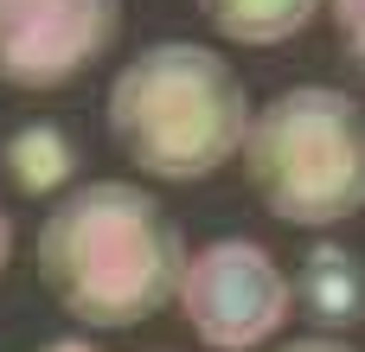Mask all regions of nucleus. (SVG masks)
I'll list each match as a JSON object with an SVG mask.
<instances>
[{
  "mask_svg": "<svg viewBox=\"0 0 365 352\" xmlns=\"http://www.w3.org/2000/svg\"><path fill=\"white\" fill-rule=\"evenodd\" d=\"M180 224L122 180L71 186L38 224V282L77 327H141L180 295Z\"/></svg>",
  "mask_w": 365,
  "mask_h": 352,
  "instance_id": "obj_1",
  "label": "nucleus"
},
{
  "mask_svg": "<svg viewBox=\"0 0 365 352\" xmlns=\"http://www.w3.org/2000/svg\"><path fill=\"white\" fill-rule=\"evenodd\" d=\"M109 141L154 180H205L218 173L250 128V96L237 71L192 38H167L135 51L109 83Z\"/></svg>",
  "mask_w": 365,
  "mask_h": 352,
  "instance_id": "obj_2",
  "label": "nucleus"
},
{
  "mask_svg": "<svg viewBox=\"0 0 365 352\" xmlns=\"http://www.w3.org/2000/svg\"><path fill=\"white\" fill-rule=\"evenodd\" d=\"M250 192L282 224H346L365 212V103L327 83L269 96L244 128Z\"/></svg>",
  "mask_w": 365,
  "mask_h": 352,
  "instance_id": "obj_3",
  "label": "nucleus"
},
{
  "mask_svg": "<svg viewBox=\"0 0 365 352\" xmlns=\"http://www.w3.org/2000/svg\"><path fill=\"white\" fill-rule=\"evenodd\" d=\"M180 314L199 333V346L212 352H257L276 340V327L289 321V276L276 269V257L250 237H218L199 257H186L180 269Z\"/></svg>",
  "mask_w": 365,
  "mask_h": 352,
  "instance_id": "obj_4",
  "label": "nucleus"
},
{
  "mask_svg": "<svg viewBox=\"0 0 365 352\" xmlns=\"http://www.w3.org/2000/svg\"><path fill=\"white\" fill-rule=\"evenodd\" d=\"M122 32V0H0V83L64 90Z\"/></svg>",
  "mask_w": 365,
  "mask_h": 352,
  "instance_id": "obj_5",
  "label": "nucleus"
},
{
  "mask_svg": "<svg viewBox=\"0 0 365 352\" xmlns=\"http://www.w3.org/2000/svg\"><path fill=\"white\" fill-rule=\"evenodd\" d=\"M295 301L314 327L327 333H346L365 327V263L340 244H314L302 257V276H295Z\"/></svg>",
  "mask_w": 365,
  "mask_h": 352,
  "instance_id": "obj_6",
  "label": "nucleus"
},
{
  "mask_svg": "<svg viewBox=\"0 0 365 352\" xmlns=\"http://www.w3.org/2000/svg\"><path fill=\"white\" fill-rule=\"evenodd\" d=\"M0 167L19 192L45 199V192H64L71 173H77V141L58 128V122H19L0 147Z\"/></svg>",
  "mask_w": 365,
  "mask_h": 352,
  "instance_id": "obj_7",
  "label": "nucleus"
},
{
  "mask_svg": "<svg viewBox=\"0 0 365 352\" xmlns=\"http://www.w3.org/2000/svg\"><path fill=\"white\" fill-rule=\"evenodd\" d=\"M199 13L237 45H282L321 13V0H199Z\"/></svg>",
  "mask_w": 365,
  "mask_h": 352,
  "instance_id": "obj_8",
  "label": "nucleus"
},
{
  "mask_svg": "<svg viewBox=\"0 0 365 352\" xmlns=\"http://www.w3.org/2000/svg\"><path fill=\"white\" fill-rule=\"evenodd\" d=\"M327 6H334V32H340L346 64L365 77V0H327Z\"/></svg>",
  "mask_w": 365,
  "mask_h": 352,
  "instance_id": "obj_9",
  "label": "nucleus"
},
{
  "mask_svg": "<svg viewBox=\"0 0 365 352\" xmlns=\"http://www.w3.org/2000/svg\"><path fill=\"white\" fill-rule=\"evenodd\" d=\"M276 352H353V346H346V340H327V333H321V340H289V346H276Z\"/></svg>",
  "mask_w": 365,
  "mask_h": 352,
  "instance_id": "obj_10",
  "label": "nucleus"
},
{
  "mask_svg": "<svg viewBox=\"0 0 365 352\" xmlns=\"http://www.w3.org/2000/svg\"><path fill=\"white\" fill-rule=\"evenodd\" d=\"M38 352H103V346H90V340H71V333H64V340H51V346H38Z\"/></svg>",
  "mask_w": 365,
  "mask_h": 352,
  "instance_id": "obj_11",
  "label": "nucleus"
},
{
  "mask_svg": "<svg viewBox=\"0 0 365 352\" xmlns=\"http://www.w3.org/2000/svg\"><path fill=\"white\" fill-rule=\"evenodd\" d=\"M6 250H13V224H6V212H0V269H6Z\"/></svg>",
  "mask_w": 365,
  "mask_h": 352,
  "instance_id": "obj_12",
  "label": "nucleus"
}]
</instances>
